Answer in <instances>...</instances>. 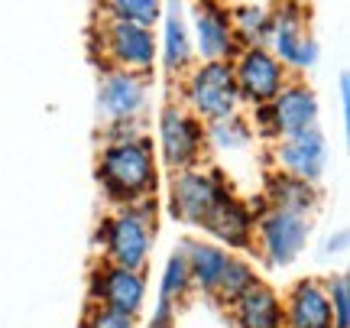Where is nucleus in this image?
<instances>
[{
    "label": "nucleus",
    "instance_id": "f257e3e1",
    "mask_svg": "<svg viewBox=\"0 0 350 328\" xmlns=\"http://www.w3.org/2000/svg\"><path fill=\"white\" fill-rule=\"evenodd\" d=\"M107 143L98 156V182L113 205H137L143 199H156V153L152 140L139 134L137 124L104 127Z\"/></svg>",
    "mask_w": 350,
    "mask_h": 328
},
{
    "label": "nucleus",
    "instance_id": "f03ea898",
    "mask_svg": "<svg viewBox=\"0 0 350 328\" xmlns=\"http://www.w3.org/2000/svg\"><path fill=\"white\" fill-rule=\"evenodd\" d=\"M152 234H156V199H143L137 205H117V212L104 221L100 240L111 264L139 270L150 257Z\"/></svg>",
    "mask_w": 350,
    "mask_h": 328
},
{
    "label": "nucleus",
    "instance_id": "7ed1b4c3",
    "mask_svg": "<svg viewBox=\"0 0 350 328\" xmlns=\"http://www.w3.org/2000/svg\"><path fill=\"white\" fill-rule=\"evenodd\" d=\"M182 98L201 124L240 114V104H243L230 62H195L182 78Z\"/></svg>",
    "mask_w": 350,
    "mask_h": 328
},
{
    "label": "nucleus",
    "instance_id": "20e7f679",
    "mask_svg": "<svg viewBox=\"0 0 350 328\" xmlns=\"http://www.w3.org/2000/svg\"><path fill=\"white\" fill-rule=\"evenodd\" d=\"M318 94L314 88H308L305 81H286L282 91L275 94L269 104H253V134L256 140H282L301 130H312L318 127Z\"/></svg>",
    "mask_w": 350,
    "mask_h": 328
},
{
    "label": "nucleus",
    "instance_id": "39448f33",
    "mask_svg": "<svg viewBox=\"0 0 350 328\" xmlns=\"http://www.w3.org/2000/svg\"><path fill=\"white\" fill-rule=\"evenodd\" d=\"M266 49L282 62L286 72H308L321 59V46L308 29V10L295 0H282L269 10V36Z\"/></svg>",
    "mask_w": 350,
    "mask_h": 328
},
{
    "label": "nucleus",
    "instance_id": "423d86ee",
    "mask_svg": "<svg viewBox=\"0 0 350 328\" xmlns=\"http://www.w3.org/2000/svg\"><path fill=\"white\" fill-rule=\"evenodd\" d=\"M100 52H104L111 68L137 72V75H152L156 59H159L152 26L111 20V16L100 20Z\"/></svg>",
    "mask_w": 350,
    "mask_h": 328
},
{
    "label": "nucleus",
    "instance_id": "0eeeda50",
    "mask_svg": "<svg viewBox=\"0 0 350 328\" xmlns=\"http://www.w3.org/2000/svg\"><path fill=\"white\" fill-rule=\"evenodd\" d=\"M230 186L221 169H178L169 182V199H172V215L185 225H204V218L214 212V205L224 199Z\"/></svg>",
    "mask_w": 350,
    "mask_h": 328
},
{
    "label": "nucleus",
    "instance_id": "6e6552de",
    "mask_svg": "<svg viewBox=\"0 0 350 328\" xmlns=\"http://www.w3.org/2000/svg\"><path fill=\"white\" fill-rule=\"evenodd\" d=\"M156 140H159V156L163 166L172 173L178 169H191L198 166L201 153H204V124L185 104H165L156 121Z\"/></svg>",
    "mask_w": 350,
    "mask_h": 328
},
{
    "label": "nucleus",
    "instance_id": "1a4fd4ad",
    "mask_svg": "<svg viewBox=\"0 0 350 328\" xmlns=\"http://www.w3.org/2000/svg\"><path fill=\"white\" fill-rule=\"evenodd\" d=\"M150 75L107 68L98 81V117L104 127H130L139 124V114L150 101Z\"/></svg>",
    "mask_w": 350,
    "mask_h": 328
},
{
    "label": "nucleus",
    "instance_id": "9d476101",
    "mask_svg": "<svg viewBox=\"0 0 350 328\" xmlns=\"http://www.w3.org/2000/svg\"><path fill=\"white\" fill-rule=\"evenodd\" d=\"M312 225L305 215L295 212H282V208H266L253 218V238L260 244V253L266 257V264L286 266L292 264L305 244H308Z\"/></svg>",
    "mask_w": 350,
    "mask_h": 328
},
{
    "label": "nucleus",
    "instance_id": "9b49d317",
    "mask_svg": "<svg viewBox=\"0 0 350 328\" xmlns=\"http://www.w3.org/2000/svg\"><path fill=\"white\" fill-rule=\"evenodd\" d=\"M234 81H237L240 101L243 104H269L288 81V72L266 46H243L230 59Z\"/></svg>",
    "mask_w": 350,
    "mask_h": 328
},
{
    "label": "nucleus",
    "instance_id": "f8f14e48",
    "mask_svg": "<svg viewBox=\"0 0 350 328\" xmlns=\"http://www.w3.org/2000/svg\"><path fill=\"white\" fill-rule=\"evenodd\" d=\"M188 29H191L195 55H198L201 62H230L240 52V42H237V36H234L230 16H227V10L217 7L214 0H198V3H195L191 20H188Z\"/></svg>",
    "mask_w": 350,
    "mask_h": 328
},
{
    "label": "nucleus",
    "instance_id": "ddd939ff",
    "mask_svg": "<svg viewBox=\"0 0 350 328\" xmlns=\"http://www.w3.org/2000/svg\"><path fill=\"white\" fill-rule=\"evenodd\" d=\"M273 163H275V173H286V176L305 179V182L318 186L327 166V140L321 134V127H312V130H301V134L275 140Z\"/></svg>",
    "mask_w": 350,
    "mask_h": 328
},
{
    "label": "nucleus",
    "instance_id": "4468645a",
    "mask_svg": "<svg viewBox=\"0 0 350 328\" xmlns=\"http://www.w3.org/2000/svg\"><path fill=\"white\" fill-rule=\"evenodd\" d=\"M163 33L156 36V49L163 68L169 75H185L188 68L195 65V46H191V29H188L185 3L182 0H163Z\"/></svg>",
    "mask_w": 350,
    "mask_h": 328
},
{
    "label": "nucleus",
    "instance_id": "2eb2a0df",
    "mask_svg": "<svg viewBox=\"0 0 350 328\" xmlns=\"http://www.w3.org/2000/svg\"><path fill=\"white\" fill-rule=\"evenodd\" d=\"M91 296L107 309H117L124 316H137L143 309V296H146V279L139 270H126V266L107 264L104 270L94 273L91 279Z\"/></svg>",
    "mask_w": 350,
    "mask_h": 328
},
{
    "label": "nucleus",
    "instance_id": "dca6fc26",
    "mask_svg": "<svg viewBox=\"0 0 350 328\" xmlns=\"http://www.w3.org/2000/svg\"><path fill=\"white\" fill-rule=\"evenodd\" d=\"M253 212L240 202L234 192H227L221 202L214 205V212L204 218V231L211 234L214 240H221L227 247H247L253 240Z\"/></svg>",
    "mask_w": 350,
    "mask_h": 328
},
{
    "label": "nucleus",
    "instance_id": "f3484780",
    "mask_svg": "<svg viewBox=\"0 0 350 328\" xmlns=\"http://www.w3.org/2000/svg\"><path fill=\"white\" fill-rule=\"evenodd\" d=\"M286 325L288 328H334L327 292L318 283H299L286 305Z\"/></svg>",
    "mask_w": 350,
    "mask_h": 328
},
{
    "label": "nucleus",
    "instance_id": "a211bd4d",
    "mask_svg": "<svg viewBox=\"0 0 350 328\" xmlns=\"http://www.w3.org/2000/svg\"><path fill=\"white\" fill-rule=\"evenodd\" d=\"M318 186L305 182V179L286 176V173H273L266 179V202L269 208H282V212H295V215H312L318 208Z\"/></svg>",
    "mask_w": 350,
    "mask_h": 328
},
{
    "label": "nucleus",
    "instance_id": "6ab92c4d",
    "mask_svg": "<svg viewBox=\"0 0 350 328\" xmlns=\"http://www.w3.org/2000/svg\"><path fill=\"white\" fill-rule=\"evenodd\" d=\"M182 251H185L191 283H198L204 292L217 290V283H221L227 264H230V253L217 244H204V240H188Z\"/></svg>",
    "mask_w": 350,
    "mask_h": 328
},
{
    "label": "nucleus",
    "instance_id": "aec40b11",
    "mask_svg": "<svg viewBox=\"0 0 350 328\" xmlns=\"http://www.w3.org/2000/svg\"><path fill=\"white\" fill-rule=\"evenodd\" d=\"M234 305H237L240 328H279L282 325L279 299L262 283H253L247 292H240L237 299H234Z\"/></svg>",
    "mask_w": 350,
    "mask_h": 328
},
{
    "label": "nucleus",
    "instance_id": "412c9836",
    "mask_svg": "<svg viewBox=\"0 0 350 328\" xmlns=\"http://www.w3.org/2000/svg\"><path fill=\"white\" fill-rule=\"evenodd\" d=\"M256 134H253L250 121L243 114H230L224 121H211L204 124V150L224 153V156H237V153L250 150Z\"/></svg>",
    "mask_w": 350,
    "mask_h": 328
},
{
    "label": "nucleus",
    "instance_id": "4be33fe9",
    "mask_svg": "<svg viewBox=\"0 0 350 328\" xmlns=\"http://www.w3.org/2000/svg\"><path fill=\"white\" fill-rule=\"evenodd\" d=\"M227 16H230V26H234L240 49L243 46H266V36H269V10L266 7L243 3V7H234Z\"/></svg>",
    "mask_w": 350,
    "mask_h": 328
},
{
    "label": "nucleus",
    "instance_id": "5701e85b",
    "mask_svg": "<svg viewBox=\"0 0 350 328\" xmlns=\"http://www.w3.org/2000/svg\"><path fill=\"white\" fill-rule=\"evenodd\" d=\"M104 16L139 26H156L163 16V0H104Z\"/></svg>",
    "mask_w": 350,
    "mask_h": 328
},
{
    "label": "nucleus",
    "instance_id": "b1692460",
    "mask_svg": "<svg viewBox=\"0 0 350 328\" xmlns=\"http://www.w3.org/2000/svg\"><path fill=\"white\" fill-rule=\"evenodd\" d=\"M188 283H191V277H188L185 251H175L172 257H169L165 270H163V279H159V299L175 305V299H182V296H185Z\"/></svg>",
    "mask_w": 350,
    "mask_h": 328
},
{
    "label": "nucleus",
    "instance_id": "393cba45",
    "mask_svg": "<svg viewBox=\"0 0 350 328\" xmlns=\"http://www.w3.org/2000/svg\"><path fill=\"white\" fill-rule=\"evenodd\" d=\"M256 283V277H253V270L247 264H240V260H234L230 257V264H227V270H224V277H221V283H217V296L221 299H227V303H234L240 292H247Z\"/></svg>",
    "mask_w": 350,
    "mask_h": 328
},
{
    "label": "nucleus",
    "instance_id": "a878e982",
    "mask_svg": "<svg viewBox=\"0 0 350 328\" xmlns=\"http://www.w3.org/2000/svg\"><path fill=\"white\" fill-rule=\"evenodd\" d=\"M327 303H331V318L334 328H350V277L338 273L327 283Z\"/></svg>",
    "mask_w": 350,
    "mask_h": 328
},
{
    "label": "nucleus",
    "instance_id": "bb28decb",
    "mask_svg": "<svg viewBox=\"0 0 350 328\" xmlns=\"http://www.w3.org/2000/svg\"><path fill=\"white\" fill-rule=\"evenodd\" d=\"M85 328H137V325H133V316H124V312H117V309L98 305V309L88 312Z\"/></svg>",
    "mask_w": 350,
    "mask_h": 328
},
{
    "label": "nucleus",
    "instance_id": "cd10ccee",
    "mask_svg": "<svg viewBox=\"0 0 350 328\" xmlns=\"http://www.w3.org/2000/svg\"><path fill=\"white\" fill-rule=\"evenodd\" d=\"M338 98H340V117H344V124L350 121V72L344 68L338 78Z\"/></svg>",
    "mask_w": 350,
    "mask_h": 328
},
{
    "label": "nucleus",
    "instance_id": "c85d7f7f",
    "mask_svg": "<svg viewBox=\"0 0 350 328\" xmlns=\"http://www.w3.org/2000/svg\"><path fill=\"white\" fill-rule=\"evenodd\" d=\"M172 318H175V305L159 299V305H156V316H152V328H172Z\"/></svg>",
    "mask_w": 350,
    "mask_h": 328
},
{
    "label": "nucleus",
    "instance_id": "c756f323",
    "mask_svg": "<svg viewBox=\"0 0 350 328\" xmlns=\"http://www.w3.org/2000/svg\"><path fill=\"white\" fill-rule=\"evenodd\" d=\"M344 244H347V231H340L338 238H331V240H327V253H334V251H344Z\"/></svg>",
    "mask_w": 350,
    "mask_h": 328
}]
</instances>
